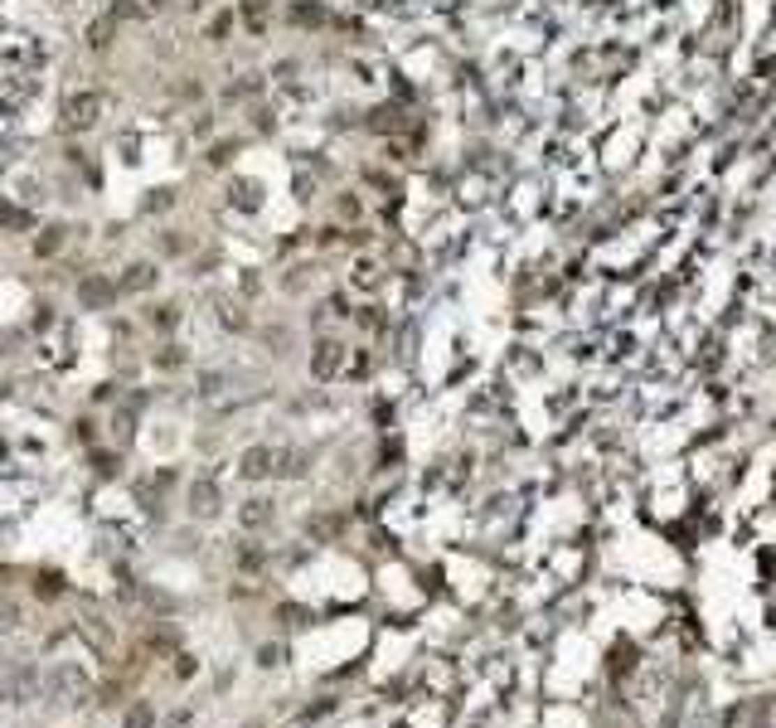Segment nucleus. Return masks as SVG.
I'll use <instances>...</instances> for the list:
<instances>
[{"instance_id": "7ed1b4c3", "label": "nucleus", "mask_w": 776, "mask_h": 728, "mask_svg": "<svg viewBox=\"0 0 776 728\" xmlns=\"http://www.w3.org/2000/svg\"><path fill=\"white\" fill-rule=\"evenodd\" d=\"M107 297H112V287H107V282H83V302H88V306H102V302H107Z\"/></svg>"}, {"instance_id": "f03ea898", "label": "nucleus", "mask_w": 776, "mask_h": 728, "mask_svg": "<svg viewBox=\"0 0 776 728\" xmlns=\"http://www.w3.org/2000/svg\"><path fill=\"white\" fill-rule=\"evenodd\" d=\"M151 282H156V267H126V282H121V287H126V292H146Z\"/></svg>"}, {"instance_id": "f257e3e1", "label": "nucleus", "mask_w": 776, "mask_h": 728, "mask_svg": "<svg viewBox=\"0 0 776 728\" xmlns=\"http://www.w3.org/2000/svg\"><path fill=\"white\" fill-rule=\"evenodd\" d=\"M97 117H102V98L97 93H73L64 103V126H73V131H88Z\"/></svg>"}, {"instance_id": "39448f33", "label": "nucleus", "mask_w": 776, "mask_h": 728, "mask_svg": "<svg viewBox=\"0 0 776 728\" xmlns=\"http://www.w3.org/2000/svg\"><path fill=\"white\" fill-rule=\"evenodd\" d=\"M59 243H64V228H44V238H39L34 248H39L44 258H49V253H59Z\"/></svg>"}, {"instance_id": "20e7f679", "label": "nucleus", "mask_w": 776, "mask_h": 728, "mask_svg": "<svg viewBox=\"0 0 776 728\" xmlns=\"http://www.w3.org/2000/svg\"><path fill=\"white\" fill-rule=\"evenodd\" d=\"M340 364V345H320V355H315V374H330Z\"/></svg>"}, {"instance_id": "423d86ee", "label": "nucleus", "mask_w": 776, "mask_h": 728, "mask_svg": "<svg viewBox=\"0 0 776 728\" xmlns=\"http://www.w3.org/2000/svg\"><path fill=\"white\" fill-rule=\"evenodd\" d=\"M88 39H93V44H107V39H112V20H97L93 29H88Z\"/></svg>"}]
</instances>
